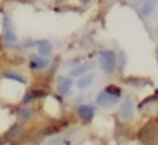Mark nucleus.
I'll list each match as a JSON object with an SVG mask.
<instances>
[{
  "mask_svg": "<svg viewBox=\"0 0 158 145\" xmlns=\"http://www.w3.org/2000/svg\"><path fill=\"white\" fill-rule=\"evenodd\" d=\"M99 64L104 73L110 74L116 67V56L112 50H104L99 53Z\"/></svg>",
  "mask_w": 158,
  "mask_h": 145,
  "instance_id": "nucleus-1",
  "label": "nucleus"
},
{
  "mask_svg": "<svg viewBox=\"0 0 158 145\" xmlns=\"http://www.w3.org/2000/svg\"><path fill=\"white\" fill-rule=\"evenodd\" d=\"M118 101H119V98H116V96H114V95H110L109 92H106L105 89L99 92L98 96H97V103L102 107L114 106V105L118 103Z\"/></svg>",
  "mask_w": 158,
  "mask_h": 145,
  "instance_id": "nucleus-2",
  "label": "nucleus"
},
{
  "mask_svg": "<svg viewBox=\"0 0 158 145\" xmlns=\"http://www.w3.org/2000/svg\"><path fill=\"white\" fill-rule=\"evenodd\" d=\"M3 28H4V34H3L4 42H7V43H14V42L17 41V35H15L14 30H13V24L9 17L3 18Z\"/></svg>",
  "mask_w": 158,
  "mask_h": 145,
  "instance_id": "nucleus-3",
  "label": "nucleus"
},
{
  "mask_svg": "<svg viewBox=\"0 0 158 145\" xmlns=\"http://www.w3.org/2000/svg\"><path fill=\"white\" fill-rule=\"evenodd\" d=\"M133 113H134V106H133V102H131V99L126 98L125 102L122 103V106H120L119 109V115L122 119H125V120H130L131 117H133Z\"/></svg>",
  "mask_w": 158,
  "mask_h": 145,
  "instance_id": "nucleus-4",
  "label": "nucleus"
},
{
  "mask_svg": "<svg viewBox=\"0 0 158 145\" xmlns=\"http://www.w3.org/2000/svg\"><path fill=\"white\" fill-rule=\"evenodd\" d=\"M72 85H73V81L69 77H60L59 81H57V92L63 95L67 94L70 91V88H72Z\"/></svg>",
  "mask_w": 158,
  "mask_h": 145,
  "instance_id": "nucleus-5",
  "label": "nucleus"
},
{
  "mask_svg": "<svg viewBox=\"0 0 158 145\" xmlns=\"http://www.w3.org/2000/svg\"><path fill=\"white\" fill-rule=\"evenodd\" d=\"M30 64L32 68H35V70H39V68H45L46 66L49 64V62L46 59H44V57H39L36 56V54H31L30 57Z\"/></svg>",
  "mask_w": 158,
  "mask_h": 145,
  "instance_id": "nucleus-6",
  "label": "nucleus"
},
{
  "mask_svg": "<svg viewBox=\"0 0 158 145\" xmlns=\"http://www.w3.org/2000/svg\"><path fill=\"white\" fill-rule=\"evenodd\" d=\"M77 113L83 120H91L94 116V107L89 106V105H81V106L78 107Z\"/></svg>",
  "mask_w": 158,
  "mask_h": 145,
  "instance_id": "nucleus-7",
  "label": "nucleus"
},
{
  "mask_svg": "<svg viewBox=\"0 0 158 145\" xmlns=\"http://www.w3.org/2000/svg\"><path fill=\"white\" fill-rule=\"evenodd\" d=\"M38 53L41 56H49L52 53V43L49 41H42L38 43Z\"/></svg>",
  "mask_w": 158,
  "mask_h": 145,
  "instance_id": "nucleus-8",
  "label": "nucleus"
},
{
  "mask_svg": "<svg viewBox=\"0 0 158 145\" xmlns=\"http://www.w3.org/2000/svg\"><path fill=\"white\" fill-rule=\"evenodd\" d=\"M94 66H95V63H87V64H81V66H78V67H76L74 70H72V73H70V74H72L73 77L83 75L84 73H87L88 70H91Z\"/></svg>",
  "mask_w": 158,
  "mask_h": 145,
  "instance_id": "nucleus-9",
  "label": "nucleus"
},
{
  "mask_svg": "<svg viewBox=\"0 0 158 145\" xmlns=\"http://www.w3.org/2000/svg\"><path fill=\"white\" fill-rule=\"evenodd\" d=\"M155 4H157V0H144L143 6H141V14L143 15H150L152 13V10L155 9Z\"/></svg>",
  "mask_w": 158,
  "mask_h": 145,
  "instance_id": "nucleus-10",
  "label": "nucleus"
},
{
  "mask_svg": "<svg viewBox=\"0 0 158 145\" xmlns=\"http://www.w3.org/2000/svg\"><path fill=\"white\" fill-rule=\"evenodd\" d=\"M93 81H94V74L83 75V77H80V80L77 81V87L80 89H84V88H87V87L91 85V84H93Z\"/></svg>",
  "mask_w": 158,
  "mask_h": 145,
  "instance_id": "nucleus-11",
  "label": "nucleus"
},
{
  "mask_svg": "<svg viewBox=\"0 0 158 145\" xmlns=\"http://www.w3.org/2000/svg\"><path fill=\"white\" fill-rule=\"evenodd\" d=\"M3 77L7 78V80L17 81V83H21V84H25V83H27L24 77H21L20 74H15V73H11V71H6V73L3 74Z\"/></svg>",
  "mask_w": 158,
  "mask_h": 145,
  "instance_id": "nucleus-12",
  "label": "nucleus"
},
{
  "mask_svg": "<svg viewBox=\"0 0 158 145\" xmlns=\"http://www.w3.org/2000/svg\"><path fill=\"white\" fill-rule=\"evenodd\" d=\"M31 116H32V112H31V109H28V107H21V109L18 110V119H20L21 122L30 120Z\"/></svg>",
  "mask_w": 158,
  "mask_h": 145,
  "instance_id": "nucleus-13",
  "label": "nucleus"
},
{
  "mask_svg": "<svg viewBox=\"0 0 158 145\" xmlns=\"http://www.w3.org/2000/svg\"><path fill=\"white\" fill-rule=\"evenodd\" d=\"M106 92H109L110 95H114V96H116V98H119L120 96V89L118 88V87H114V85H110V87H108L106 89H105Z\"/></svg>",
  "mask_w": 158,
  "mask_h": 145,
  "instance_id": "nucleus-14",
  "label": "nucleus"
},
{
  "mask_svg": "<svg viewBox=\"0 0 158 145\" xmlns=\"http://www.w3.org/2000/svg\"><path fill=\"white\" fill-rule=\"evenodd\" d=\"M36 95H35V92H32V91H30V92H27L25 94V96L23 98V103H30L31 101H32L34 98H35Z\"/></svg>",
  "mask_w": 158,
  "mask_h": 145,
  "instance_id": "nucleus-15",
  "label": "nucleus"
},
{
  "mask_svg": "<svg viewBox=\"0 0 158 145\" xmlns=\"http://www.w3.org/2000/svg\"><path fill=\"white\" fill-rule=\"evenodd\" d=\"M49 145H67L62 138H55L52 141H49Z\"/></svg>",
  "mask_w": 158,
  "mask_h": 145,
  "instance_id": "nucleus-16",
  "label": "nucleus"
},
{
  "mask_svg": "<svg viewBox=\"0 0 158 145\" xmlns=\"http://www.w3.org/2000/svg\"><path fill=\"white\" fill-rule=\"evenodd\" d=\"M83 2H87V0H83Z\"/></svg>",
  "mask_w": 158,
  "mask_h": 145,
  "instance_id": "nucleus-17",
  "label": "nucleus"
}]
</instances>
